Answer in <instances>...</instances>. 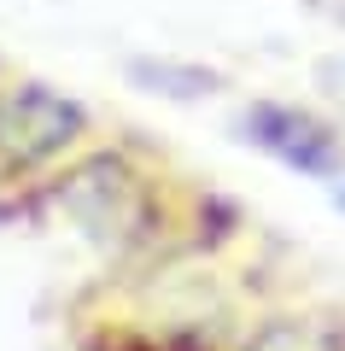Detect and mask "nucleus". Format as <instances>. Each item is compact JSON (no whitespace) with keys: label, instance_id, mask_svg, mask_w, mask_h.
I'll list each match as a JSON object with an SVG mask.
<instances>
[{"label":"nucleus","instance_id":"39448f33","mask_svg":"<svg viewBox=\"0 0 345 351\" xmlns=\"http://www.w3.org/2000/svg\"><path fill=\"white\" fill-rule=\"evenodd\" d=\"M333 205H340V211H345V182H333Z\"/></svg>","mask_w":345,"mask_h":351},{"label":"nucleus","instance_id":"7ed1b4c3","mask_svg":"<svg viewBox=\"0 0 345 351\" xmlns=\"http://www.w3.org/2000/svg\"><path fill=\"white\" fill-rule=\"evenodd\" d=\"M240 135L263 152V158L287 164L293 176L310 182H345V135L333 117L298 100H252L240 112Z\"/></svg>","mask_w":345,"mask_h":351},{"label":"nucleus","instance_id":"f257e3e1","mask_svg":"<svg viewBox=\"0 0 345 351\" xmlns=\"http://www.w3.org/2000/svg\"><path fill=\"white\" fill-rule=\"evenodd\" d=\"M36 193L117 276L152 269L193 246H217L205 223V199L182 176H170L164 164H152L147 152L123 147V141H88Z\"/></svg>","mask_w":345,"mask_h":351},{"label":"nucleus","instance_id":"f03ea898","mask_svg":"<svg viewBox=\"0 0 345 351\" xmlns=\"http://www.w3.org/2000/svg\"><path fill=\"white\" fill-rule=\"evenodd\" d=\"M99 135L94 112L59 82L0 71V188H41Z\"/></svg>","mask_w":345,"mask_h":351},{"label":"nucleus","instance_id":"20e7f679","mask_svg":"<svg viewBox=\"0 0 345 351\" xmlns=\"http://www.w3.org/2000/svg\"><path fill=\"white\" fill-rule=\"evenodd\" d=\"M228 351H345L340 311H270L246 322V334Z\"/></svg>","mask_w":345,"mask_h":351}]
</instances>
